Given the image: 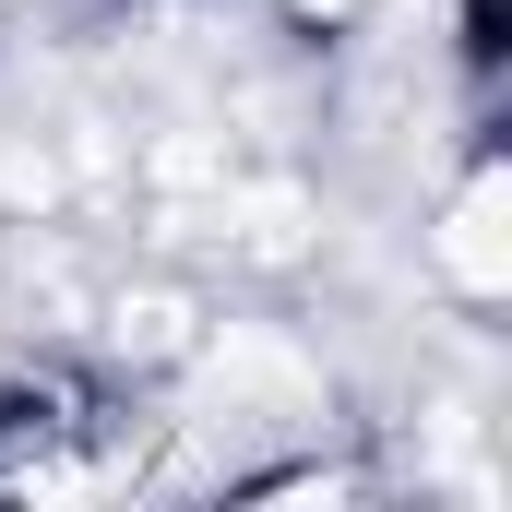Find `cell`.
I'll list each match as a JSON object with an SVG mask.
<instances>
[{"mask_svg": "<svg viewBox=\"0 0 512 512\" xmlns=\"http://www.w3.org/2000/svg\"><path fill=\"white\" fill-rule=\"evenodd\" d=\"M286 12H298V24H358L370 0H286Z\"/></svg>", "mask_w": 512, "mask_h": 512, "instance_id": "7a4b0ae2", "label": "cell"}, {"mask_svg": "<svg viewBox=\"0 0 512 512\" xmlns=\"http://www.w3.org/2000/svg\"><path fill=\"white\" fill-rule=\"evenodd\" d=\"M429 274L465 310H501L512 298V179H501V155H465V179H453V203L429 227Z\"/></svg>", "mask_w": 512, "mask_h": 512, "instance_id": "6da1fadb", "label": "cell"}]
</instances>
